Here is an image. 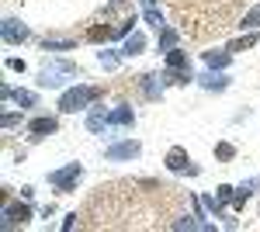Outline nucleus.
<instances>
[{
  "mask_svg": "<svg viewBox=\"0 0 260 232\" xmlns=\"http://www.w3.org/2000/svg\"><path fill=\"white\" fill-rule=\"evenodd\" d=\"M132 24H136V14L118 21V24H115V39H128V35H132Z\"/></svg>",
  "mask_w": 260,
  "mask_h": 232,
  "instance_id": "obj_23",
  "label": "nucleus"
},
{
  "mask_svg": "<svg viewBox=\"0 0 260 232\" xmlns=\"http://www.w3.org/2000/svg\"><path fill=\"white\" fill-rule=\"evenodd\" d=\"M24 201H28V197H24ZM24 201H4V225H7V229L18 225V222L24 225V222L31 218V208H28Z\"/></svg>",
  "mask_w": 260,
  "mask_h": 232,
  "instance_id": "obj_5",
  "label": "nucleus"
},
{
  "mask_svg": "<svg viewBox=\"0 0 260 232\" xmlns=\"http://www.w3.org/2000/svg\"><path fill=\"white\" fill-rule=\"evenodd\" d=\"M0 31H4V42H11V45H18V42H28V39H31V31H28V28H24L18 18H4Z\"/></svg>",
  "mask_w": 260,
  "mask_h": 232,
  "instance_id": "obj_6",
  "label": "nucleus"
},
{
  "mask_svg": "<svg viewBox=\"0 0 260 232\" xmlns=\"http://www.w3.org/2000/svg\"><path fill=\"white\" fill-rule=\"evenodd\" d=\"M201 201H205V208H208V212H215V215L222 212V197H219V194H215V197H201Z\"/></svg>",
  "mask_w": 260,
  "mask_h": 232,
  "instance_id": "obj_28",
  "label": "nucleus"
},
{
  "mask_svg": "<svg viewBox=\"0 0 260 232\" xmlns=\"http://www.w3.org/2000/svg\"><path fill=\"white\" fill-rule=\"evenodd\" d=\"M163 163H167V170H170V174H191V177L198 174V167H191V156H187L184 146H170Z\"/></svg>",
  "mask_w": 260,
  "mask_h": 232,
  "instance_id": "obj_4",
  "label": "nucleus"
},
{
  "mask_svg": "<svg viewBox=\"0 0 260 232\" xmlns=\"http://www.w3.org/2000/svg\"><path fill=\"white\" fill-rule=\"evenodd\" d=\"M253 45H257V35L250 31V35H240L236 42H229L225 49H229V52H243V49H253Z\"/></svg>",
  "mask_w": 260,
  "mask_h": 232,
  "instance_id": "obj_18",
  "label": "nucleus"
},
{
  "mask_svg": "<svg viewBox=\"0 0 260 232\" xmlns=\"http://www.w3.org/2000/svg\"><path fill=\"white\" fill-rule=\"evenodd\" d=\"M167 70H191V62H187V52H180V49H170V52H167Z\"/></svg>",
  "mask_w": 260,
  "mask_h": 232,
  "instance_id": "obj_15",
  "label": "nucleus"
},
{
  "mask_svg": "<svg viewBox=\"0 0 260 232\" xmlns=\"http://www.w3.org/2000/svg\"><path fill=\"white\" fill-rule=\"evenodd\" d=\"M198 83L205 87V90H225V87H229V80L222 77L219 70H208V73H201V77H198Z\"/></svg>",
  "mask_w": 260,
  "mask_h": 232,
  "instance_id": "obj_10",
  "label": "nucleus"
},
{
  "mask_svg": "<svg viewBox=\"0 0 260 232\" xmlns=\"http://www.w3.org/2000/svg\"><path fill=\"white\" fill-rule=\"evenodd\" d=\"M80 177H83L80 163H66L62 170H52V174H49V184H52L59 194H70L73 187H77V180H80Z\"/></svg>",
  "mask_w": 260,
  "mask_h": 232,
  "instance_id": "obj_3",
  "label": "nucleus"
},
{
  "mask_svg": "<svg viewBox=\"0 0 260 232\" xmlns=\"http://www.w3.org/2000/svg\"><path fill=\"white\" fill-rule=\"evenodd\" d=\"M87 128H90V132H104V128H108V115H104V111H94V115L87 118Z\"/></svg>",
  "mask_w": 260,
  "mask_h": 232,
  "instance_id": "obj_20",
  "label": "nucleus"
},
{
  "mask_svg": "<svg viewBox=\"0 0 260 232\" xmlns=\"http://www.w3.org/2000/svg\"><path fill=\"white\" fill-rule=\"evenodd\" d=\"M49 52L52 49H77V39H56V35H45V42H42Z\"/></svg>",
  "mask_w": 260,
  "mask_h": 232,
  "instance_id": "obj_19",
  "label": "nucleus"
},
{
  "mask_svg": "<svg viewBox=\"0 0 260 232\" xmlns=\"http://www.w3.org/2000/svg\"><path fill=\"white\" fill-rule=\"evenodd\" d=\"M142 49H146V35H142V31H132V35L125 39V49H121V56H139Z\"/></svg>",
  "mask_w": 260,
  "mask_h": 232,
  "instance_id": "obj_12",
  "label": "nucleus"
},
{
  "mask_svg": "<svg viewBox=\"0 0 260 232\" xmlns=\"http://www.w3.org/2000/svg\"><path fill=\"white\" fill-rule=\"evenodd\" d=\"M250 201V187H240V191H233V208L243 212V205Z\"/></svg>",
  "mask_w": 260,
  "mask_h": 232,
  "instance_id": "obj_26",
  "label": "nucleus"
},
{
  "mask_svg": "<svg viewBox=\"0 0 260 232\" xmlns=\"http://www.w3.org/2000/svg\"><path fill=\"white\" fill-rule=\"evenodd\" d=\"M139 87H142V94L149 97V101H156V97L163 94V87L156 83V77H153V73H142V77H139Z\"/></svg>",
  "mask_w": 260,
  "mask_h": 232,
  "instance_id": "obj_13",
  "label": "nucleus"
},
{
  "mask_svg": "<svg viewBox=\"0 0 260 232\" xmlns=\"http://www.w3.org/2000/svg\"><path fill=\"white\" fill-rule=\"evenodd\" d=\"M229 62H233V52L229 49H208L205 52V66L208 70H225Z\"/></svg>",
  "mask_w": 260,
  "mask_h": 232,
  "instance_id": "obj_9",
  "label": "nucleus"
},
{
  "mask_svg": "<svg viewBox=\"0 0 260 232\" xmlns=\"http://www.w3.org/2000/svg\"><path fill=\"white\" fill-rule=\"evenodd\" d=\"M142 18L149 21V24H153L156 31H163V28H167V24H163V14H160V11H156V7H146V14H142Z\"/></svg>",
  "mask_w": 260,
  "mask_h": 232,
  "instance_id": "obj_24",
  "label": "nucleus"
},
{
  "mask_svg": "<svg viewBox=\"0 0 260 232\" xmlns=\"http://www.w3.org/2000/svg\"><path fill=\"white\" fill-rule=\"evenodd\" d=\"M146 4H149V7H153V4H156V0H146Z\"/></svg>",
  "mask_w": 260,
  "mask_h": 232,
  "instance_id": "obj_32",
  "label": "nucleus"
},
{
  "mask_svg": "<svg viewBox=\"0 0 260 232\" xmlns=\"http://www.w3.org/2000/svg\"><path fill=\"white\" fill-rule=\"evenodd\" d=\"M177 28H163L160 31V52H170V49H177Z\"/></svg>",
  "mask_w": 260,
  "mask_h": 232,
  "instance_id": "obj_17",
  "label": "nucleus"
},
{
  "mask_svg": "<svg viewBox=\"0 0 260 232\" xmlns=\"http://www.w3.org/2000/svg\"><path fill=\"white\" fill-rule=\"evenodd\" d=\"M240 28H246V31H257V28H260V7H250V14L243 18Z\"/></svg>",
  "mask_w": 260,
  "mask_h": 232,
  "instance_id": "obj_22",
  "label": "nucleus"
},
{
  "mask_svg": "<svg viewBox=\"0 0 260 232\" xmlns=\"http://www.w3.org/2000/svg\"><path fill=\"white\" fill-rule=\"evenodd\" d=\"M59 77H80V70L66 59H56V62H45L39 73V87H59L62 80Z\"/></svg>",
  "mask_w": 260,
  "mask_h": 232,
  "instance_id": "obj_2",
  "label": "nucleus"
},
{
  "mask_svg": "<svg viewBox=\"0 0 260 232\" xmlns=\"http://www.w3.org/2000/svg\"><path fill=\"white\" fill-rule=\"evenodd\" d=\"M163 80H167V83L184 87V83H191V80H194V73H191V70H167V73H163Z\"/></svg>",
  "mask_w": 260,
  "mask_h": 232,
  "instance_id": "obj_16",
  "label": "nucleus"
},
{
  "mask_svg": "<svg viewBox=\"0 0 260 232\" xmlns=\"http://www.w3.org/2000/svg\"><path fill=\"white\" fill-rule=\"evenodd\" d=\"M7 70H14V73H24V59H7Z\"/></svg>",
  "mask_w": 260,
  "mask_h": 232,
  "instance_id": "obj_31",
  "label": "nucleus"
},
{
  "mask_svg": "<svg viewBox=\"0 0 260 232\" xmlns=\"http://www.w3.org/2000/svg\"><path fill=\"white\" fill-rule=\"evenodd\" d=\"M139 153H142L139 142H115V146L104 149V159H111V163H115V159H136Z\"/></svg>",
  "mask_w": 260,
  "mask_h": 232,
  "instance_id": "obj_7",
  "label": "nucleus"
},
{
  "mask_svg": "<svg viewBox=\"0 0 260 232\" xmlns=\"http://www.w3.org/2000/svg\"><path fill=\"white\" fill-rule=\"evenodd\" d=\"M28 132L35 139H45V136H56L59 132V121L52 115H42V118H35V121H28Z\"/></svg>",
  "mask_w": 260,
  "mask_h": 232,
  "instance_id": "obj_8",
  "label": "nucleus"
},
{
  "mask_svg": "<svg viewBox=\"0 0 260 232\" xmlns=\"http://www.w3.org/2000/svg\"><path fill=\"white\" fill-rule=\"evenodd\" d=\"M115 39V24H94V28H87V42H108Z\"/></svg>",
  "mask_w": 260,
  "mask_h": 232,
  "instance_id": "obj_14",
  "label": "nucleus"
},
{
  "mask_svg": "<svg viewBox=\"0 0 260 232\" xmlns=\"http://www.w3.org/2000/svg\"><path fill=\"white\" fill-rule=\"evenodd\" d=\"M132 121H136V115H132L128 104H121V108H115V111L108 115V125H121V128H128Z\"/></svg>",
  "mask_w": 260,
  "mask_h": 232,
  "instance_id": "obj_11",
  "label": "nucleus"
},
{
  "mask_svg": "<svg viewBox=\"0 0 260 232\" xmlns=\"http://www.w3.org/2000/svg\"><path fill=\"white\" fill-rule=\"evenodd\" d=\"M233 191H236V187H229V184H219V191H215V194H219L222 201H233Z\"/></svg>",
  "mask_w": 260,
  "mask_h": 232,
  "instance_id": "obj_30",
  "label": "nucleus"
},
{
  "mask_svg": "<svg viewBox=\"0 0 260 232\" xmlns=\"http://www.w3.org/2000/svg\"><path fill=\"white\" fill-rule=\"evenodd\" d=\"M118 62L121 59L115 56V52H101V66H104V70H118Z\"/></svg>",
  "mask_w": 260,
  "mask_h": 232,
  "instance_id": "obj_27",
  "label": "nucleus"
},
{
  "mask_svg": "<svg viewBox=\"0 0 260 232\" xmlns=\"http://www.w3.org/2000/svg\"><path fill=\"white\" fill-rule=\"evenodd\" d=\"M101 94H104V87H87V83H80V87H70V90L59 97V111H62V115L83 111V108H87L90 101H98Z\"/></svg>",
  "mask_w": 260,
  "mask_h": 232,
  "instance_id": "obj_1",
  "label": "nucleus"
},
{
  "mask_svg": "<svg viewBox=\"0 0 260 232\" xmlns=\"http://www.w3.org/2000/svg\"><path fill=\"white\" fill-rule=\"evenodd\" d=\"M11 97L18 101L21 108H35V94L31 90H11Z\"/></svg>",
  "mask_w": 260,
  "mask_h": 232,
  "instance_id": "obj_25",
  "label": "nucleus"
},
{
  "mask_svg": "<svg viewBox=\"0 0 260 232\" xmlns=\"http://www.w3.org/2000/svg\"><path fill=\"white\" fill-rule=\"evenodd\" d=\"M233 156H236V146H233V142H219V146H215V159H222V163H229Z\"/></svg>",
  "mask_w": 260,
  "mask_h": 232,
  "instance_id": "obj_21",
  "label": "nucleus"
},
{
  "mask_svg": "<svg viewBox=\"0 0 260 232\" xmlns=\"http://www.w3.org/2000/svg\"><path fill=\"white\" fill-rule=\"evenodd\" d=\"M0 125H4V128H14V125H21V115H14V111H7V115L0 118Z\"/></svg>",
  "mask_w": 260,
  "mask_h": 232,
  "instance_id": "obj_29",
  "label": "nucleus"
}]
</instances>
